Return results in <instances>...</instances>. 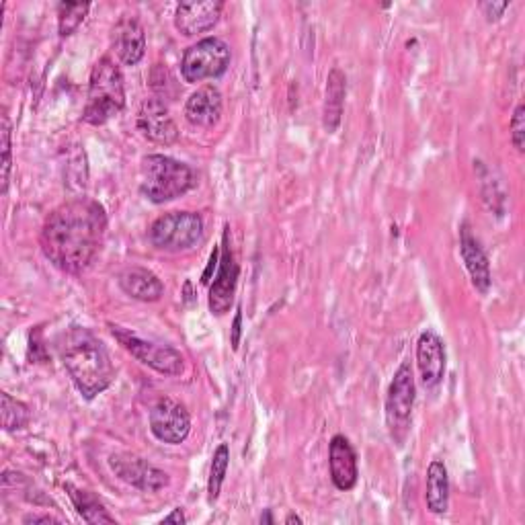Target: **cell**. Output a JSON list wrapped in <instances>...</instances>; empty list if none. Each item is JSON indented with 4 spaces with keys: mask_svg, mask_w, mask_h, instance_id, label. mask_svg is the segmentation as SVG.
Returning <instances> with one entry per match:
<instances>
[{
    "mask_svg": "<svg viewBox=\"0 0 525 525\" xmlns=\"http://www.w3.org/2000/svg\"><path fill=\"white\" fill-rule=\"evenodd\" d=\"M107 230L99 201L76 197L50 214L42 230V251L58 269L80 275L97 259Z\"/></svg>",
    "mask_w": 525,
    "mask_h": 525,
    "instance_id": "obj_1",
    "label": "cell"
},
{
    "mask_svg": "<svg viewBox=\"0 0 525 525\" xmlns=\"http://www.w3.org/2000/svg\"><path fill=\"white\" fill-rule=\"evenodd\" d=\"M58 351L66 372L87 400H93L111 386L115 376L111 357L105 345L89 329H68L60 337Z\"/></svg>",
    "mask_w": 525,
    "mask_h": 525,
    "instance_id": "obj_2",
    "label": "cell"
},
{
    "mask_svg": "<svg viewBox=\"0 0 525 525\" xmlns=\"http://www.w3.org/2000/svg\"><path fill=\"white\" fill-rule=\"evenodd\" d=\"M195 185V173L189 165L165 154H150L140 167V191L152 204H167L185 195Z\"/></svg>",
    "mask_w": 525,
    "mask_h": 525,
    "instance_id": "obj_3",
    "label": "cell"
},
{
    "mask_svg": "<svg viewBox=\"0 0 525 525\" xmlns=\"http://www.w3.org/2000/svg\"><path fill=\"white\" fill-rule=\"evenodd\" d=\"M126 105V89L124 76L115 66V62L105 56L101 58L89 80V97L83 119L91 126H103L109 119H113Z\"/></svg>",
    "mask_w": 525,
    "mask_h": 525,
    "instance_id": "obj_4",
    "label": "cell"
},
{
    "mask_svg": "<svg viewBox=\"0 0 525 525\" xmlns=\"http://www.w3.org/2000/svg\"><path fill=\"white\" fill-rule=\"evenodd\" d=\"M150 242L167 253H183L195 247L204 236V220L195 212H171L150 226Z\"/></svg>",
    "mask_w": 525,
    "mask_h": 525,
    "instance_id": "obj_5",
    "label": "cell"
},
{
    "mask_svg": "<svg viewBox=\"0 0 525 525\" xmlns=\"http://www.w3.org/2000/svg\"><path fill=\"white\" fill-rule=\"evenodd\" d=\"M415 396H417V388H415L413 368L409 361H405L396 370L386 398V423L396 446H402L409 435Z\"/></svg>",
    "mask_w": 525,
    "mask_h": 525,
    "instance_id": "obj_6",
    "label": "cell"
},
{
    "mask_svg": "<svg viewBox=\"0 0 525 525\" xmlns=\"http://www.w3.org/2000/svg\"><path fill=\"white\" fill-rule=\"evenodd\" d=\"M113 337L119 341V345L124 347L132 357H136L138 361H142L144 366L156 370L158 374H165V376H179L185 370V359L183 355L163 343H154V341H146L142 337H138L132 331H126L124 327H117V325H109Z\"/></svg>",
    "mask_w": 525,
    "mask_h": 525,
    "instance_id": "obj_7",
    "label": "cell"
},
{
    "mask_svg": "<svg viewBox=\"0 0 525 525\" xmlns=\"http://www.w3.org/2000/svg\"><path fill=\"white\" fill-rule=\"evenodd\" d=\"M230 66V48L220 37H206L193 44L181 60L185 83H201L206 78L222 76Z\"/></svg>",
    "mask_w": 525,
    "mask_h": 525,
    "instance_id": "obj_8",
    "label": "cell"
},
{
    "mask_svg": "<svg viewBox=\"0 0 525 525\" xmlns=\"http://www.w3.org/2000/svg\"><path fill=\"white\" fill-rule=\"evenodd\" d=\"M109 466L119 480L132 484V487L144 493H156L169 487V474L136 454H113L109 458Z\"/></svg>",
    "mask_w": 525,
    "mask_h": 525,
    "instance_id": "obj_9",
    "label": "cell"
},
{
    "mask_svg": "<svg viewBox=\"0 0 525 525\" xmlns=\"http://www.w3.org/2000/svg\"><path fill=\"white\" fill-rule=\"evenodd\" d=\"M150 431L158 441L179 446L191 431V417L181 402L173 398H160L150 409Z\"/></svg>",
    "mask_w": 525,
    "mask_h": 525,
    "instance_id": "obj_10",
    "label": "cell"
},
{
    "mask_svg": "<svg viewBox=\"0 0 525 525\" xmlns=\"http://www.w3.org/2000/svg\"><path fill=\"white\" fill-rule=\"evenodd\" d=\"M138 130L154 144L171 146L179 138L177 124L173 121L167 105L158 99H146L138 111Z\"/></svg>",
    "mask_w": 525,
    "mask_h": 525,
    "instance_id": "obj_11",
    "label": "cell"
},
{
    "mask_svg": "<svg viewBox=\"0 0 525 525\" xmlns=\"http://www.w3.org/2000/svg\"><path fill=\"white\" fill-rule=\"evenodd\" d=\"M236 284H238V265H236L234 255H232L230 245H228V226H226L224 249L220 255L218 273H216L214 284L210 288V310H212V314L222 316L230 310L232 300H234V292H236Z\"/></svg>",
    "mask_w": 525,
    "mask_h": 525,
    "instance_id": "obj_12",
    "label": "cell"
},
{
    "mask_svg": "<svg viewBox=\"0 0 525 525\" xmlns=\"http://www.w3.org/2000/svg\"><path fill=\"white\" fill-rule=\"evenodd\" d=\"M417 366L425 388H435L446 376V345L441 337L427 329L417 343Z\"/></svg>",
    "mask_w": 525,
    "mask_h": 525,
    "instance_id": "obj_13",
    "label": "cell"
},
{
    "mask_svg": "<svg viewBox=\"0 0 525 525\" xmlns=\"http://www.w3.org/2000/svg\"><path fill=\"white\" fill-rule=\"evenodd\" d=\"M222 9H224L222 0L181 3L175 11V27L187 37H193L197 33H206L218 25Z\"/></svg>",
    "mask_w": 525,
    "mask_h": 525,
    "instance_id": "obj_14",
    "label": "cell"
},
{
    "mask_svg": "<svg viewBox=\"0 0 525 525\" xmlns=\"http://www.w3.org/2000/svg\"><path fill=\"white\" fill-rule=\"evenodd\" d=\"M113 50L126 66H136L146 54L144 27L136 15H124L113 29Z\"/></svg>",
    "mask_w": 525,
    "mask_h": 525,
    "instance_id": "obj_15",
    "label": "cell"
},
{
    "mask_svg": "<svg viewBox=\"0 0 525 525\" xmlns=\"http://www.w3.org/2000/svg\"><path fill=\"white\" fill-rule=\"evenodd\" d=\"M329 466H331L333 484L339 491H351L355 487L357 478H359L357 456H355V450H353V446L347 437L335 435L331 439Z\"/></svg>",
    "mask_w": 525,
    "mask_h": 525,
    "instance_id": "obj_16",
    "label": "cell"
},
{
    "mask_svg": "<svg viewBox=\"0 0 525 525\" xmlns=\"http://www.w3.org/2000/svg\"><path fill=\"white\" fill-rule=\"evenodd\" d=\"M185 117L195 128H214L222 117V93L212 85L197 89L187 99Z\"/></svg>",
    "mask_w": 525,
    "mask_h": 525,
    "instance_id": "obj_17",
    "label": "cell"
},
{
    "mask_svg": "<svg viewBox=\"0 0 525 525\" xmlns=\"http://www.w3.org/2000/svg\"><path fill=\"white\" fill-rule=\"evenodd\" d=\"M460 251L462 259L466 263V269L472 277V284L480 294H487L491 290V267L489 259L484 255L478 240L472 236L468 224H462L460 228Z\"/></svg>",
    "mask_w": 525,
    "mask_h": 525,
    "instance_id": "obj_18",
    "label": "cell"
},
{
    "mask_svg": "<svg viewBox=\"0 0 525 525\" xmlns=\"http://www.w3.org/2000/svg\"><path fill=\"white\" fill-rule=\"evenodd\" d=\"M117 281L121 290H124L130 298L140 302H156L163 298L165 292L163 281L144 267H130L126 271H121Z\"/></svg>",
    "mask_w": 525,
    "mask_h": 525,
    "instance_id": "obj_19",
    "label": "cell"
},
{
    "mask_svg": "<svg viewBox=\"0 0 525 525\" xmlns=\"http://www.w3.org/2000/svg\"><path fill=\"white\" fill-rule=\"evenodd\" d=\"M345 91H347V78L341 68H333L327 78V97L325 109H322V126L329 134H335L341 126L343 107H345Z\"/></svg>",
    "mask_w": 525,
    "mask_h": 525,
    "instance_id": "obj_20",
    "label": "cell"
},
{
    "mask_svg": "<svg viewBox=\"0 0 525 525\" xmlns=\"http://www.w3.org/2000/svg\"><path fill=\"white\" fill-rule=\"evenodd\" d=\"M427 507L431 513L441 515L448 511L450 505V478L448 468L441 460H433L427 468V489H425Z\"/></svg>",
    "mask_w": 525,
    "mask_h": 525,
    "instance_id": "obj_21",
    "label": "cell"
},
{
    "mask_svg": "<svg viewBox=\"0 0 525 525\" xmlns=\"http://www.w3.org/2000/svg\"><path fill=\"white\" fill-rule=\"evenodd\" d=\"M66 491L70 495L74 509L87 523H115V517L107 513V509L99 503V499L93 493L80 491L72 487V484H66Z\"/></svg>",
    "mask_w": 525,
    "mask_h": 525,
    "instance_id": "obj_22",
    "label": "cell"
},
{
    "mask_svg": "<svg viewBox=\"0 0 525 525\" xmlns=\"http://www.w3.org/2000/svg\"><path fill=\"white\" fill-rule=\"evenodd\" d=\"M87 3H60L58 5V31L62 37L72 35L89 15Z\"/></svg>",
    "mask_w": 525,
    "mask_h": 525,
    "instance_id": "obj_23",
    "label": "cell"
},
{
    "mask_svg": "<svg viewBox=\"0 0 525 525\" xmlns=\"http://www.w3.org/2000/svg\"><path fill=\"white\" fill-rule=\"evenodd\" d=\"M228 464H230V450H228L226 443H222V446H218V450L214 452V458H212L210 482H208V499H210V503H214L220 497L222 484H224V478H226V472H228Z\"/></svg>",
    "mask_w": 525,
    "mask_h": 525,
    "instance_id": "obj_24",
    "label": "cell"
},
{
    "mask_svg": "<svg viewBox=\"0 0 525 525\" xmlns=\"http://www.w3.org/2000/svg\"><path fill=\"white\" fill-rule=\"evenodd\" d=\"M29 421H31V413L23 402L3 392V427L7 431H19L25 429Z\"/></svg>",
    "mask_w": 525,
    "mask_h": 525,
    "instance_id": "obj_25",
    "label": "cell"
},
{
    "mask_svg": "<svg viewBox=\"0 0 525 525\" xmlns=\"http://www.w3.org/2000/svg\"><path fill=\"white\" fill-rule=\"evenodd\" d=\"M0 150H3V177H0V181H3V195H7V189H9V175H11V121H9V115L7 111L3 113V130H0Z\"/></svg>",
    "mask_w": 525,
    "mask_h": 525,
    "instance_id": "obj_26",
    "label": "cell"
},
{
    "mask_svg": "<svg viewBox=\"0 0 525 525\" xmlns=\"http://www.w3.org/2000/svg\"><path fill=\"white\" fill-rule=\"evenodd\" d=\"M511 142L519 152H523V146H525V107L523 103L515 107V113L511 117Z\"/></svg>",
    "mask_w": 525,
    "mask_h": 525,
    "instance_id": "obj_27",
    "label": "cell"
},
{
    "mask_svg": "<svg viewBox=\"0 0 525 525\" xmlns=\"http://www.w3.org/2000/svg\"><path fill=\"white\" fill-rule=\"evenodd\" d=\"M480 7L489 21H497L509 9V3H482Z\"/></svg>",
    "mask_w": 525,
    "mask_h": 525,
    "instance_id": "obj_28",
    "label": "cell"
},
{
    "mask_svg": "<svg viewBox=\"0 0 525 525\" xmlns=\"http://www.w3.org/2000/svg\"><path fill=\"white\" fill-rule=\"evenodd\" d=\"M240 335H242V312L240 308L236 310V316H234V322H232V335H230V343H232V349L236 351L238 345H240Z\"/></svg>",
    "mask_w": 525,
    "mask_h": 525,
    "instance_id": "obj_29",
    "label": "cell"
},
{
    "mask_svg": "<svg viewBox=\"0 0 525 525\" xmlns=\"http://www.w3.org/2000/svg\"><path fill=\"white\" fill-rule=\"evenodd\" d=\"M220 265V251L218 249H214V253H212V257H210V263H208V267H206V271H204V277H201V284H210V281H212V275H214V271H216V267Z\"/></svg>",
    "mask_w": 525,
    "mask_h": 525,
    "instance_id": "obj_30",
    "label": "cell"
},
{
    "mask_svg": "<svg viewBox=\"0 0 525 525\" xmlns=\"http://www.w3.org/2000/svg\"><path fill=\"white\" fill-rule=\"evenodd\" d=\"M23 521L25 523H60V519L52 515H27Z\"/></svg>",
    "mask_w": 525,
    "mask_h": 525,
    "instance_id": "obj_31",
    "label": "cell"
},
{
    "mask_svg": "<svg viewBox=\"0 0 525 525\" xmlns=\"http://www.w3.org/2000/svg\"><path fill=\"white\" fill-rule=\"evenodd\" d=\"M187 519H185V515H183V511L181 509H175L171 515H167L165 519H163V523H185Z\"/></svg>",
    "mask_w": 525,
    "mask_h": 525,
    "instance_id": "obj_32",
    "label": "cell"
},
{
    "mask_svg": "<svg viewBox=\"0 0 525 525\" xmlns=\"http://www.w3.org/2000/svg\"><path fill=\"white\" fill-rule=\"evenodd\" d=\"M286 523H288V525H292V523H302V517H298V515H288Z\"/></svg>",
    "mask_w": 525,
    "mask_h": 525,
    "instance_id": "obj_33",
    "label": "cell"
},
{
    "mask_svg": "<svg viewBox=\"0 0 525 525\" xmlns=\"http://www.w3.org/2000/svg\"><path fill=\"white\" fill-rule=\"evenodd\" d=\"M261 523H273V517H271V513H265V515H261Z\"/></svg>",
    "mask_w": 525,
    "mask_h": 525,
    "instance_id": "obj_34",
    "label": "cell"
}]
</instances>
